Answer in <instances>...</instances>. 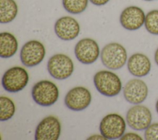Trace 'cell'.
Here are the masks:
<instances>
[{"mask_svg": "<svg viewBox=\"0 0 158 140\" xmlns=\"http://www.w3.org/2000/svg\"><path fill=\"white\" fill-rule=\"evenodd\" d=\"M92 4L96 6H103L107 4L109 0H89Z\"/></svg>", "mask_w": 158, "mask_h": 140, "instance_id": "cell-23", "label": "cell"}, {"mask_svg": "<svg viewBox=\"0 0 158 140\" xmlns=\"http://www.w3.org/2000/svg\"><path fill=\"white\" fill-rule=\"evenodd\" d=\"M18 6L14 0H0V22L8 23L15 19Z\"/></svg>", "mask_w": 158, "mask_h": 140, "instance_id": "cell-17", "label": "cell"}, {"mask_svg": "<svg viewBox=\"0 0 158 140\" xmlns=\"http://www.w3.org/2000/svg\"><path fill=\"white\" fill-rule=\"evenodd\" d=\"M127 68L132 75L136 77H143L149 73L151 70V62L145 54L135 53L129 57Z\"/></svg>", "mask_w": 158, "mask_h": 140, "instance_id": "cell-15", "label": "cell"}, {"mask_svg": "<svg viewBox=\"0 0 158 140\" xmlns=\"http://www.w3.org/2000/svg\"><path fill=\"white\" fill-rule=\"evenodd\" d=\"M59 95L57 86L52 81L42 80L37 82L31 90L33 101L38 105L48 107L53 105Z\"/></svg>", "mask_w": 158, "mask_h": 140, "instance_id": "cell-3", "label": "cell"}, {"mask_svg": "<svg viewBox=\"0 0 158 140\" xmlns=\"http://www.w3.org/2000/svg\"><path fill=\"white\" fill-rule=\"evenodd\" d=\"M47 67L49 73L57 80L69 78L74 70L72 59L64 54H56L51 57L48 60Z\"/></svg>", "mask_w": 158, "mask_h": 140, "instance_id": "cell-6", "label": "cell"}, {"mask_svg": "<svg viewBox=\"0 0 158 140\" xmlns=\"http://www.w3.org/2000/svg\"><path fill=\"white\" fill-rule=\"evenodd\" d=\"M91 101L89 91L82 86L75 87L67 93L64 102L67 107L73 111H80L89 106Z\"/></svg>", "mask_w": 158, "mask_h": 140, "instance_id": "cell-10", "label": "cell"}, {"mask_svg": "<svg viewBox=\"0 0 158 140\" xmlns=\"http://www.w3.org/2000/svg\"><path fill=\"white\" fill-rule=\"evenodd\" d=\"M123 94L127 102L132 104L143 102L148 95V87L142 80L133 78L129 80L123 88Z\"/></svg>", "mask_w": 158, "mask_h": 140, "instance_id": "cell-11", "label": "cell"}, {"mask_svg": "<svg viewBox=\"0 0 158 140\" xmlns=\"http://www.w3.org/2000/svg\"><path fill=\"white\" fill-rule=\"evenodd\" d=\"M144 1H154V0H144Z\"/></svg>", "mask_w": 158, "mask_h": 140, "instance_id": "cell-27", "label": "cell"}, {"mask_svg": "<svg viewBox=\"0 0 158 140\" xmlns=\"http://www.w3.org/2000/svg\"><path fill=\"white\" fill-rule=\"evenodd\" d=\"M146 15L142 9L131 6L126 7L120 16L121 25L126 30L133 31L139 29L144 24Z\"/></svg>", "mask_w": 158, "mask_h": 140, "instance_id": "cell-13", "label": "cell"}, {"mask_svg": "<svg viewBox=\"0 0 158 140\" xmlns=\"http://www.w3.org/2000/svg\"><path fill=\"white\" fill-rule=\"evenodd\" d=\"M93 81L98 91L107 97L117 96L122 89L120 79L110 71L101 70L97 72L94 76Z\"/></svg>", "mask_w": 158, "mask_h": 140, "instance_id": "cell-1", "label": "cell"}, {"mask_svg": "<svg viewBox=\"0 0 158 140\" xmlns=\"http://www.w3.org/2000/svg\"><path fill=\"white\" fill-rule=\"evenodd\" d=\"M45 54V47L40 41L30 40L22 46L20 58L25 66L32 67L41 63L44 58Z\"/></svg>", "mask_w": 158, "mask_h": 140, "instance_id": "cell-8", "label": "cell"}, {"mask_svg": "<svg viewBox=\"0 0 158 140\" xmlns=\"http://www.w3.org/2000/svg\"><path fill=\"white\" fill-rule=\"evenodd\" d=\"M121 140H130V139H134V140H141L143 138L139 134L135 133H127L125 134H123V135L120 138Z\"/></svg>", "mask_w": 158, "mask_h": 140, "instance_id": "cell-22", "label": "cell"}, {"mask_svg": "<svg viewBox=\"0 0 158 140\" xmlns=\"http://www.w3.org/2000/svg\"><path fill=\"white\" fill-rule=\"evenodd\" d=\"M152 119V113L149 109L139 104L130 107L126 115L128 125L136 131L145 130L151 124Z\"/></svg>", "mask_w": 158, "mask_h": 140, "instance_id": "cell-7", "label": "cell"}, {"mask_svg": "<svg viewBox=\"0 0 158 140\" xmlns=\"http://www.w3.org/2000/svg\"><path fill=\"white\" fill-rule=\"evenodd\" d=\"M29 80L27 70L21 67L9 68L2 77V85L9 93H17L22 90Z\"/></svg>", "mask_w": 158, "mask_h": 140, "instance_id": "cell-4", "label": "cell"}, {"mask_svg": "<svg viewBox=\"0 0 158 140\" xmlns=\"http://www.w3.org/2000/svg\"><path fill=\"white\" fill-rule=\"evenodd\" d=\"M0 120L6 121L11 118L15 113V107L14 102L6 96L0 97Z\"/></svg>", "mask_w": 158, "mask_h": 140, "instance_id": "cell-18", "label": "cell"}, {"mask_svg": "<svg viewBox=\"0 0 158 140\" xmlns=\"http://www.w3.org/2000/svg\"><path fill=\"white\" fill-rule=\"evenodd\" d=\"M126 129L123 118L117 113H110L105 116L100 122L99 131L107 139L120 138Z\"/></svg>", "mask_w": 158, "mask_h": 140, "instance_id": "cell-5", "label": "cell"}, {"mask_svg": "<svg viewBox=\"0 0 158 140\" xmlns=\"http://www.w3.org/2000/svg\"><path fill=\"white\" fill-rule=\"evenodd\" d=\"M59 120L54 116L43 118L38 125L35 134V140H57L60 134Z\"/></svg>", "mask_w": 158, "mask_h": 140, "instance_id": "cell-12", "label": "cell"}, {"mask_svg": "<svg viewBox=\"0 0 158 140\" xmlns=\"http://www.w3.org/2000/svg\"><path fill=\"white\" fill-rule=\"evenodd\" d=\"M18 42L16 38L10 33L2 32L0 34V57L10 58L17 52Z\"/></svg>", "mask_w": 158, "mask_h": 140, "instance_id": "cell-16", "label": "cell"}, {"mask_svg": "<svg viewBox=\"0 0 158 140\" xmlns=\"http://www.w3.org/2000/svg\"><path fill=\"white\" fill-rule=\"evenodd\" d=\"M88 139H107L105 137H104L102 134H94L93 136H91L89 138H88Z\"/></svg>", "mask_w": 158, "mask_h": 140, "instance_id": "cell-24", "label": "cell"}, {"mask_svg": "<svg viewBox=\"0 0 158 140\" xmlns=\"http://www.w3.org/2000/svg\"><path fill=\"white\" fill-rule=\"evenodd\" d=\"M146 140H158V122L151 123L144 131Z\"/></svg>", "mask_w": 158, "mask_h": 140, "instance_id": "cell-21", "label": "cell"}, {"mask_svg": "<svg viewBox=\"0 0 158 140\" xmlns=\"http://www.w3.org/2000/svg\"><path fill=\"white\" fill-rule=\"evenodd\" d=\"M154 60L156 64L158 65V47L157 48L154 53Z\"/></svg>", "mask_w": 158, "mask_h": 140, "instance_id": "cell-25", "label": "cell"}, {"mask_svg": "<svg viewBox=\"0 0 158 140\" xmlns=\"http://www.w3.org/2000/svg\"><path fill=\"white\" fill-rule=\"evenodd\" d=\"M156 110L157 113H158V99L157 100V101L156 102Z\"/></svg>", "mask_w": 158, "mask_h": 140, "instance_id": "cell-26", "label": "cell"}, {"mask_svg": "<svg viewBox=\"0 0 158 140\" xmlns=\"http://www.w3.org/2000/svg\"><path fill=\"white\" fill-rule=\"evenodd\" d=\"M88 0H62L64 8L72 14L83 12L88 6Z\"/></svg>", "mask_w": 158, "mask_h": 140, "instance_id": "cell-19", "label": "cell"}, {"mask_svg": "<svg viewBox=\"0 0 158 140\" xmlns=\"http://www.w3.org/2000/svg\"><path fill=\"white\" fill-rule=\"evenodd\" d=\"M74 52L79 62L84 64L94 63L100 54L99 47L96 41L88 38L81 39L76 44Z\"/></svg>", "mask_w": 158, "mask_h": 140, "instance_id": "cell-9", "label": "cell"}, {"mask_svg": "<svg viewBox=\"0 0 158 140\" xmlns=\"http://www.w3.org/2000/svg\"><path fill=\"white\" fill-rule=\"evenodd\" d=\"M144 25L149 33L158 35V9H154L147 13Z\"/></svg>", "mask_w": 158, "mask_h": 140, "instance_id": "cell-20", "label": "cell"}, {"mask_svg": "<svg viewBox=\"0 0 158 140\" xmlns=\"http://www.w3.org/2000/svg\"><path fill=\"white\" fill-rule=\"evenodd\" d=\"M54 31L61 39L70 41L77 38L80 31L78 22L73 17L64 16L59 18L55 23Z\"/></svg>", "mask_w": 158, "mask_h": 140, "instance_id": "cell-14", "label": "cell"}, {"mask_svg": "<svg viewBox=\"0 0 158 140\" xmlns=\"http://www.w3.org/2000/svg\"><path fill=\"white\" fill-rule=\"evenodd\" d=\"M103 65L109 69L117 70L123 67L127 60L125 48L119 43H110L106 44L101 52Z\"/></svg>", "mask_w": 158, "mask_h": 140, "instance_id": "cell-2", "label": "cell"}]
</instances>
